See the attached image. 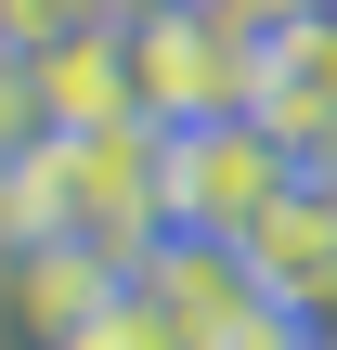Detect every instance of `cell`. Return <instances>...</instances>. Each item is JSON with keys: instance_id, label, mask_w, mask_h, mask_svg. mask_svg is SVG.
<instances>
[{"instance_id": "277c9868", "label": "cell", "mask_w": 337, "mask_h": 350, "mask_svg": "<svg viewBox=\"0 0 337 350\" xmlns=\"http://www.w3.org/2000/svg\"><path fill=\"white\" fill-rule=\"evenodd\" d=\"M299 338H312V350H337V286L312 299V312H299Z\"/></svg>"}, {"instance_id": "7a4b0ae2", "label": "cell", "mask_w": 337, "mask_h": 350, "mask_svg": "<svg viewBox=\"0 0 337 350\" xmlns=\"http://www.w3.org/2000/svg\"><path fill=\"white\" fill-rule=\"evenodd\" d=\"M234 260H247L286 312H312V299L337 286V182H312V169H299V182L247 221V247H234Z\"/></svg>"}, {"instance_id": "3957f363", "label": "cell", "mask_w": 337, "mask_h": 350, "mask_svg": "<svg viewBox=\"0 0 337 350\" xmlns=\"http://www.w3.org/2000/svg\"><path fill=\"white\" fill-rule=\"evenodd\" d=\"M52 350H195V325H182V299L156 286V260H130V273H117Z\"/></svg>"}, {"instance_id": "6da1fadb", "label": "cell", "mask_w": 337, "mask_h": 350, "mask_svg": "<svg viewBox=\"0 0 337 350\" xmlns=\"http://www.w3.org/2000/svg\"><path fill=\"white\" fill-rule=\"evenodd\" d=\"M286 182H299V143H286L260 104L169 130V247H247V221H260Z\"/></svg>"}]
</instances>
